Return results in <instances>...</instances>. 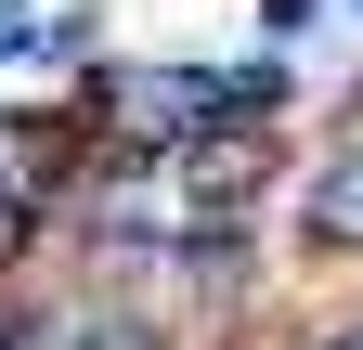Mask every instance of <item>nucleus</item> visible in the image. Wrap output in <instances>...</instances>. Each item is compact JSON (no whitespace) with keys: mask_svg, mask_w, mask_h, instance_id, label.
<instances>
[{"mask_svg":"<svg viewBox=\"0 0 363 350\" xmlns=\"http://www.w3.org/2000/svg\"><path fill=\"white\" fill-rule=\"evenodd\" d=\"M298 221H311V247H363V143L311 169V195H298Z\"/></svg>","mask_w":363,"mask_h":350,"instance_id":"obj_1","label":"nucleus"},{"mask_svg":"<svg viewBox=\"0 0 363 350\" xmlns=\"http://www.w3.org/2000/svg\"><path fill=\"white\" fill-rule=\"evenodd\" d=\"M325 350H363V312H350V324H325Z\"/></svg>","mask_w":363,"mask_h":350,"instance_id":"obj_2","label":"nucleus"}]
</instances>
